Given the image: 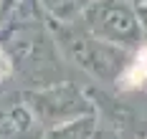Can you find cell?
<instances>
[{
	"mask_svg": "<svg viewBox=\"0 0 147 139\" xmlns=\"http://www.w3.org/2000/svg\"><path fill=\"white\" fill-rule=\"evenodd\" d=\"M0 46L13 63V78L20 81L18 89H36L66 78L63 58L46 15L0 20Z\"/></svg>",
	"mask_w": 147,
	"mask_h": 139,
	"instance_id": "obj_1",
	"label": "cell"
},
{
	"mask_svg": "<svg viewBox=\"0 0 147 139\" xmlns=\"http://www.w3.org/2000/svg\"><path fill=\"white\" fill-rule=\"evenodd\" d=\"M48 25L63 61L84 71L94 84L114 89L119 74L129 58V48L102 41L84 31L79 23H48Z\"/></svg>",
	"mask_w": 147,
	"mask_h": 139,
	"instance_id": "obj_2",
	"label": "cell"
},
{
	"mask_svg": "<svg viewBox=\"0 0 147 139\" xmlns=\"http://www.w3.org/2000/svg\"><path fill=\"white\" fill-rule=\"evenodd\" d=\"M23 94H26V101L43 132L63 122L94 114V104H91L86 86H79L69 78H61V81L46 84V86H36V89H23Z\"/></svg>",
	"mask_w": 147,
	"mask_h": 139,
	"instance_id": "obj_3",
	"label": "cell"
},
{
	"mask_svg": "<svg viewBox=\"0 0 147 139\" xmlns=\"http://www.w3.org/2000/svg\"><path fill=\"white\" fill-rule=\"evenodd\" d=\"M96 122L114 129L124 139H145L147 137V91L122 94L109 91L107 86H86Z\"/></svg>",
	"mask_w": 147,
	"mask_h": 139,
	"instance_id": "obj_4",
	"label": "cell"
},
{
	"mask_svg": "<svg viewBox=\"0 0 147 139\" xmlns=\"http://www.w3.org/2000/svg\"><path fill=\"white\" fill-rule=\"evenodd\" d=\"M74 23H79L84 31L102 41H109L129 51L145 41L140 18L127 0H96Z\"/></svg>",
	"mask_w": 147,
	"mask_h": 139,
	"instance_id": "obj_5",
	"label": "cell"
},
{
	"mask_svg": "<svg viewBox=\"0 0 147 139\" xmlns=\"http://www.w3.org/2000/svg\"><path fill=\"white\" fill-rule=\"evenodd\" d=\"M41 134L23 89H0V139H41Z\"/></svg>",
	"mask_w": 147,
	"mask_h": 139,
	"instance_id": "obj_6",
	"label": "cell"
},
{
	"mask_svg": "<svg viewBox=\"0 0 147 139\" xmlns=\"http://www.w3.org/2000/svg\"><path fill=\"white\" fill-rule=\"evenodd\" d=\"M114 89L122 94H134V91H147V38L129 51V58L119 74Z\"/></svg>",
	"mask_w": 147,
	"mask_h": 139,
	"instance_id": "obj_7",
	"label": "cell"
},
{
	"mask_svg": "<svg viewBox=\"0 0 147 139\" xmlns=\"http://www.w3.org/2000/svg\"><path fill=\"white\" fill-rule=\"evenodd\" d=\"M48 23H74L96 0H38Z\"/></svg>",
	"mask_w": 147,
	"mask_h": 139,
	"instance_id": "obj_8",
	"label": "cell"
},
{
	"mask_svg": "<svg viewBox=\"0 0 147 139\" xmlns=\"http://www.w3.org/2000/svg\"><path fill=\"white\" fill-rule=\"evenodd\" d=\"M94 126H96V114H86V116H79V119L46 129L41 139H89Z\"/></svg>",
	"mask_w": 147,
	"mask_h": 139,
	"instance_id": "obj_9",
	"label": "cell"
},
{
	"mask_svg": "<svg viewBox=\"0 0 147 139\" xmlns=\"http://www.w3.org/2000/svg\"><path fill=\"white\" fill-rule=\"evenodd\" d=\"M28 15H43L38 0H3L0 20H8V18H28Z\"/></svg>",
	"mask_w": 147,
	"mask_h": 139,
	"instance_id": "obj_10",
	"label": "cell"
},
{
	"mask_svg": "<svg viewBox=\"0 0 147 139\" xmlns=\"http://www.w3.org/2000/svg\"><path fill=\"white\" fill-rule=\"evenodd\" d=\"M8 81H13V63H10V58H8L5 48L0 46V89H3Z\"/></svg>",
	"mask_w": 147,
	"mask_h": 139,
	"instance_id": "obj_11",
	"label": "cell"
},
{
	"mask_svg": "<svg viewBox=\"0 0 147 139\" xmlns=\"http://www.w3.org/2000/svg\"><path fill=\"white\" fill-rule=\"evenodd\" d=\"M89 139H124L122 134H117L114 129H109V126H104V124L96 122V126H94V132H91V137Z\"/></svg>",
	"mask_w": 147,
	"mask_h": 139,
	"instance_id": "obj_12",
	"label": "cell"
},
{
	"mask_svg": "<svg viewBox=\"0 0 147 139\" xmlns=\"http://www.w3.org/2000/svg\"><path fill=\"white\" fill-rule=\"evenodd\" d=\"M127 3H129V5H134V3H140V0H127Z\"/></svg>",
	"mask_w": 147,
	"mask_h": 139,
	"instance_id": "obj_13",
	"label": "cell"
},
{
	"mask_svg": "<svg viewBox=\"0 0 147 139\" xmlns=\"http://www.w3.org/2000/svg\"><path fill=\"white\" fill-rule=\"evenodd\" d=\"M0 10H3V0H0Z\"/></svg>",
	"mask_w": 147,
	"mask_h": 139,
	"instance_id": "obj_14",
	"label": "cell"
},
{
	"mask_svg": "<svg viewBox=\"0 0 147 139\" xmlns=\"http://www.w3.org/2000/svg\"><path fill=\"white\" fill-rule=\"evenodd\" d=\"M145 139H147V137H145Z\"/></svg>",
	"mask_w": 147,
	"mask_h": 139,
	"instance_id": "obj_15",
	"label": "cell"
}]
</instances>
